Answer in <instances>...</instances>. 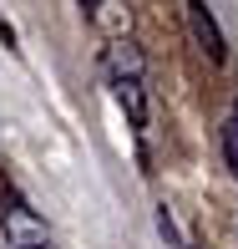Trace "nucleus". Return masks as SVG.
I'll use <instances>...</instances> for the list:
<instances>
[{
  "mask_svg": "<svg viewBox=\"0 0 238 249\" xmlns=\"http://www.w3.org/2000/svg\"><path fill=\"white\" fill-rule=\"evenodd\" d=\"M157 229H162V239L173 244V249H188V244H183V234H177V224H173V213H167V203L157 209Z\"/></svg>",
  "mask_w": 238,
  "mask_h": 249,
  "instance_id": "nucleus-6",
  "label": "nucleus"
},
{
  "mask_svg": "<svg viewBox=\"0 0 238 249\" xmlns=\"http://www.w3.org/2000/svg\"><path fill=\"white\" fill-rule=\"evenodd\" d=\"M26 249H41V244H26Z\"/></svg>",
  "mask_w": 238,
  "mask_h": 249,
  "instance_id": "nucleus-9",
  "label": "nucleus"
},
{
  "mask_svg": "<svg viewBox=\"0 0 238 249\" xmlns=\"http://www.w3.org/2000/svg\"><path fill=\"white\" fill-rule=\"evenodd\" d=\"M92 26H96V31H107L111 41H122V36H127V26H132V16H127V5H122V0H96Z\"/></svg>",
  "mask_w": 238,
  "mask_h": 249,
  "instance_id": "nucleus-3",
  "label": "nucleus"
},
{
  "mask_svg": "<svg viewBox=\"0 0 238 249\" xmlns=\"http://www.w3.org/2000/svg\"><path fill=\"white\" fill-rule=\"evenodd\" d=\"M117 107L127 112V122L132 127H147V92H142V82H117Z\"/></svg>",
  "mask_w": 238,
  "mask_h": 249,
  "instance_id": "nucleus-4",
  "label": "nucleus"
},
{
  "mask_svg": "<svg viewBox=\"0 0 238 249\" xmlns=\"http://www.w3.org/2000/svg\"><path fill=\"white\" fill-rule=\"evenodd\" d=\"M223 153H228V168H233V178H238V117L223 122Z\"/></svg>",
  "mask_w": 238,
  "mask_h": 249,
  "instance_id": "nucleus-5",
  "label": "nucleus"
},
{
  "mask_svg": "<svg viewBox=\"0 0 238 249\" xmlns=\"http://www.w3.org/2000/svg\"><path fill=\"white\" fill-rule=\"evenodd\" d=\"M188 26H192V36H198V46L208 51V61H228V41H223V31H218V20L208 16V5L203 0H188Z\"/></svg>",
  "mask_w": 238,
  "mask_h": 249,
  "instance_id": "nucleus-1",
  "label": "nucleus"
},
{
  "mask_svg": "<svg viewBox=\"0 0 238 249\" xmlns=\"http://www.w3.org/2000/svg\"><path fill=\"white\" fill-rule=\"evenodd\" d=\"M233 117H238V102H233Z\"/></svg>",
  "mask_w": 238,
  "mask_h": 249,
  "instance_id": "nucleus-8",
  "label": "nucleus"
},
{
  "mask_svg": "<svg viewBox=\"0 0 238 249\" xmlns=\"http://www.w3.org/2000/svg\"><path fill=\"white\" fill-rule=\"evenodd\" d=\"M81 5H86V16H92V10H96V0H81Z\"/></svg>",
  "mask_w": 238,
  "mask_h": 249,
  "instance_id": "nucleus-7",
  "label": "nucleus"
},
{
  "mask_svg": "<svg viewBox=\"0 0 238 249\" xmlns=\"http://www.w3.org/2000/svg\"><path fill=\"white\" fill-rule=\"evenodd\" d=\"M107 66H111V76H117V82H142V46L132 36H122V41H111L107 46Z\"/></svg>",
  "mask_w": 238,
  "mask_h": 249,
  "instance_id": "nucleus-2",
  "label": "nucleus"
}]
</instances>
